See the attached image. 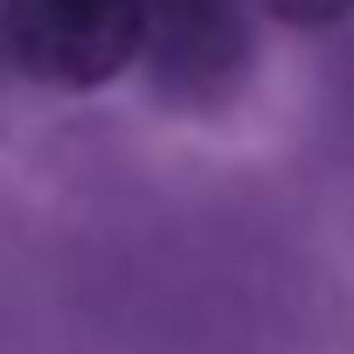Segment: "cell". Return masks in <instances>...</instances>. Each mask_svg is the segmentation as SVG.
I'll list each match as a JSON object with an SVG mask.
<instances>
[{
  "instance_id": "1",
  "label": "cell",
  "mask_w": 354,
  "mask_h": 354,
  "mask_svg": "<svg viewBox=\"0 0 354 354\" xmlns=\"http://www.w3.org/2000/svg\"><path fill=\"white\" fill-rule=\"evenodd\" d=\"M146 0H0V56L49 91H97L139 63Z\"/></svg>"
},
{
  "instance_id": "3",
  "label": "cell",
  "mask_w": 354,
  "mask_h": 354,
  "mask_svg": "<svg viewBox=\"0 0 354 354\" xmlns=\"http://www.w3.org/2000/svg\"><path fill=\"white\" fill-rule=\"evenodd\" d=\"M257 8L285 28H333V21L354 15V0H257Z\"/></svg>"
},
{
  "instance_id": "2",
  "label": "cell",
  "mask_w": 354,
  "mask_h": 354,
  "mask_svg": "<svg viewBox=\"0 0 354 354\" xmlns=\"http://www.w3.org/2000/svg\"><path fill=\"white\" fill-rule=\"evenodd\" d=\"M139 63L160 104L216 111L250 77V21L236 0H146Z\"/></svg>"
}]
</instances>
